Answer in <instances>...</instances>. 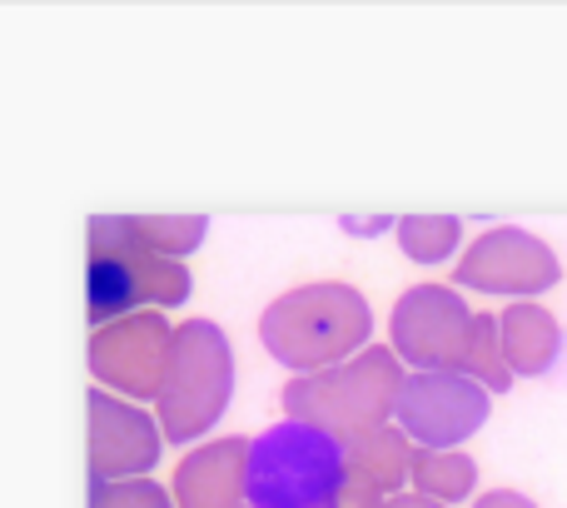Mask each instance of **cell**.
Segmentation results:
<instances>
[{
  "label": "cell",
  "instance_id": "obj_14",
  "mask_svg": "<svg viewBox=\"0 0 567 508\" xmlns=\"http://www.w3.org/2000/svg\"><path fill=\"white\" fill-rule=\"evenodd\" d=\"M409 484H413V494H423L433 504H458L478 484V464L463 449H413Z\"/></svg>",
  "mask_w": 567,
  "mask_h": 508
},
{
  "label": "cell",
  "instance_id": "obj_8",
  "mask_svg": "<svg viewBox=\"0 0 567 508\" xmlns=\"http://www.w3.org/2000/svg\"><path fill=\"white\" fill-rule=\"evenodd\" d=\"M488 399L493 394L468 374H409L399 429L413 439V449H458L488 424Z\"/></svg>",
  "mask_w": 567,
  "mask_h": 508
},
{
  "label": "cell",
  "instance_id": "obj_9",
  "mask_svg": "<svg viewBox=\"0 0 567 508\" xmlns=\"http://www.w3.org/2000/svg\"><path fill=\"white\" fill-rule=\"evenodd\" d=\"M453 280L478 294H523V299H533V294L553 289L563 280V264L538 235H528L518 225H498L473 240Z\"/></svg>",
  "mask_w": 567,
  "mask_h": 508
},
{
  "label": "cell",
  "instance_id": "obj_6",
  "mask_svg": "<svg viewBox=\"0 0 567 508\" xmlns=\"http://www.w3.org/2000/svg\"><path fill=\"white\" fill-rule=\"evenodd\" d=\"M473 319L478 314L463 304L458 289L449 284H413L393 304V354L413 374H463L473 349Z\"/></svg>",
  "mask_w": 567,
  "mask_h": 508
},
{
  "label": "cell",
  "instance_id": "obj_10",
  "mask_svg": "<svg viewBox=\"0 0 567 508\" xmlns=\"http://www.w3.org/2000/svg\"><path fill=\"white\" fill-rule=\"evenodd\" d=\"M165 449V429L140 404L110 389L90 394V484L150 479Z\"/></svg>",
  "mask_w": 567,
  "mask_h": 508
},
{
  "label": "cell",
  "instance_id": "obj_13",
  "mask_svg": "<svg viewBox=\"0 0 567 508\" xmlns=\"http://www.w3.org/2000/svg\"><path fill=\"white\" fill-rule=\"evenodd\" d=\"M503 319V354L513 374H548L563 354V329L543 304L518 299L498 314Z\"/></svg>",
  "mask_w": 567,
  "mask_h": 508
},
{
  "label": "cell",
  "instance_id": "obj_20",
  "mask_svg": "<svg viewBox=\"0 0 567 508\" xmlns=\"http://www.w3.org/2000/svg\"><path fill=\"white\" fill-rule=\"evenodd\" d=\"M473 508H538V504H533L528 494H513V489H493V494H483V499L473 504Z\"/></svg>",
  "mask_w": 567,
  "mask_h": 508
},
{
  "label": "cell",
  "instance_id": "obj_19",
  "mask_svg": "<svg viewBox=\"0 0 567 508\" xmlns=\"http://www.w3.org/2000/svg\"><path fill=\"white\" fill-rule=\"evenodd\" d=\"M339 230H343V235H383V230H399V220H389V215L349 220V215H343V220H339Z\"/></svg>",
  "mask_w": 567,
  "mask_h": 508
},
{
  "label": "cell",
  "instance_id": "obj_7",
  "mask_svg": "<svg viewBox=\"0 0 567 508\" xmlns=\"http://www.w3.org/2000/svg\"><path fill=\"white\" fill-rule=\"evenodd\" d=\"M169 354H175V324L165 319V309L125 314V319L90 334V374L100 379V389L120 394L130 404L140 399L159 404Z\"/></svg>",
  "mask_w": 567,
  "mask_h": 508
},
{
  "label": "cell",
  "instance_id": "obj_21",
  "mask_svg": "<svg viewBox=\"0 0 567 508\" xmlns=\"http://www.w3.org/2000/svg\"><path fill=\"white\" fill-rule=\"evenodd\" d=\"M383 508H449V504H433V499H423V494H399V499H389Z\"/></svg>",
  "mask_w": 567,
  "mask_h": 508
},
{
  "label": "cell",
  "instance_id": "obj_5",
  "mask_svg": "<svg viewBox=\"0 0 567 508\" xmlns=\"http://www.w3.org/2000/svg\"><path fill=\"white\" fill-rule=\"evenodd\" d=\"M235 399V349L215 319L175 324V354L159 389L155 419L165 429V444H199Z\"/></svg>",
  "mask_w": 567,
  "mask_h": 508
},
{
  "label": "cell",
  "instance_id": "obj_22",
  "mask_svg": "<svg viewBox=\"0 0 567 508\" xmlns=\"http://www.w3.org/2000/svg\"><path fill=\"white\" fill-rule=\"evenodd\" d=\"M245 508H249V504H245Z\"/></svg>",
  "mask_w": 567,
  "mask_h": 508
},
{
  "label": "cell",
  "instance_id": "obj_16",
  "mask_svg": "<svg viewBox=\"0 0 567 508\" xmlns=\"http://www.w3.org/2000/svg\"><path fill=\"white\" fill-rule=\"evenodd\" d=\"M468 379H478L488 394H508L513 369L508 354H503V319L498 314H478L473 319V349H468Z\"/></svg>",
  "mask_w": 567,
  "mask_h": 508
},
{
  "label": "cell",
  "instance_id": "obj_12",
  "mask_svg": "<svg viewBox=\"0 0 567 508\" xmlns=\"http://www.w3.org/2000/svg\"><path fill=\"white\" fill-rule=\"evenodd\" d=\"M249 479V439L225 434V439L195 444L185 464L175 469V508H245Z\"/></svg>",
  "mask_w": 567,
  "mask_h": 508
},
{
  "label": "cell",
  "instance_id": "obj_15",
  "mask_svg": "<svg viewBox=\"0 0 567 508\" xmlns=\"http://www.w3.org/2000/svg\"><path fill=\"white\" fill-rule=\"evenodd\" d=\"M463 240V225L453 215H403L399 220V250L413 264H443Z\"/></svg>",
  "mask_w": 567,
  "mask_h": 508
},
{
  "label": "cell",
  "instance_id": "obj_17",
  "mask_svg": "<svg viewBox=\"0 0 567 508\" xmlns=\"http://www.w3.org/2000/svg\"><path fill=\"white\" fill-rule=\"evenodd\" d=\"M140 235H145V245L155 254H165V260H179V254L199 250L209 235V220L205 215H135Z\"/></svg>",
  "mask_w": 567,
  "mask_h": 508
},
{
  "label": "cell",
  "instance_id": "obj_4",
  "mask_svg": "<svg viewBox=\"0 0 567 508\" xmlns=\"http://www.w3.org/2000/svg\"><path fill=\"white\" fill-rule=\"evenodd\" d=\"M343 499V444L309 424L279 419L249 439V508H339Z\"/></svg>",
  "mask_w": 567,
  "mask_h": 508
},
{
  "label": "cell",
  "instance_id": "obj_1",
  "mask_svg": "<svg viewBox=\"0 0 567 508\" xmlns=\"http://www.w3.org/2000/svg\"><path fill=\"white\" fill-rule=\"evenodd\" d=\"M90 264H85V314L95 329L140 309H179L195 294V280L179 260H165L145 245L135 215L90 220Z\"/></svg>",
  "mask_w": 567,
  "mask_h": 508
},
{
  "label": "cell",
  "instance_id": "obj_2",
  "mask_svg": "<svg viewBox=\"0 0 567 508\" xmlns=\"http://www.w3.org/2000/svg\"><path fill=\"white\" fill-rule=\"evenodd\" d=\"M403 359L389 344H369L363 354H353L349 364H333L319 374H293L284 384V419L309 424V429L329 434L339 444H353L373 429H389V419H399L403 399Z\"/></svg>",
  "mask_w": 567,
  "mask_h": 508
},
{
  "label": "cell",
  "instance_id": "obj_18",
  "mask_svg": "<svg viewBox=\"0 0 567 508\" xmlns=\"http://www.w3.org/2000/svg\"><path fill=\"white\" fill-rule=\"evenodd\" d=\"M90 508H175V494L159 489L155 479L90 484Z\"/></svg>",
  "mask_w": 567,
  "mask_h": 508
},
{
  "label": "cell",
  "instance_id": "obj_11",
  "mask_svg": "<svg viewBox=\"0 0 567 508\" xmlns=\"http://www.w3.org/2000/svg\"><path fill=\"white\" fill-rule=\"evenodd\" d=\"M413 469V439L403 429H373L343 444V499L339 508H383L399 499Z\"/></svg>",
  "mask_w": 567,
  "mask_h": 508
},
{
  "label": "cell",
  "instance_id": "obj_3",
  "mask_svg": "<svg viewBox=\"0 0 567 508\" xmlns=\"http://www.w3.org/2000/svg\"><path fill=\"white\" fill-rule=\"evenodd\" d=\"M373 309L353 284L319 280L284 289L259 314V344L293 374H319L369 349Z\"/></svg>",
  "mask_w": 567,
  "mask_h": 508
}]
</instances>
